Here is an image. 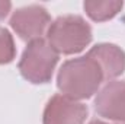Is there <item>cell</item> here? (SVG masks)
Listing matches in <instances>:
<instances>
[{
    "instance_id": "8fae6325",
    "label": "cell",
    "mask_w": 125,
    "mask_h": 124,
    "mask_svg": "<svg viewBox=\"0 0 125 124\" xmlns=\"http://www.w3.org/2000/svg\"><path fill=\"white\" fill-rule=\"evenodd\" d=\"M89 124H106V123H103V121H100V120H93V121H90Z\"/></svg>"
},
{
    "instance_id": "6da1fadb",
    "label": "cell",
    "mask_w": 125,
    "mask_h": 124,
    "mask_svg": "<svg viewBox=\"0 0 125 124\" xmlns=\"http://www.w3.org/2000/svg\"><path fill=\"white\" fill-rule=\"evenodd\" d=\"M103 80V73L97 63L87 54L84 57L67 60L61 66L57 76V86L64 96L74 101L87 99Z\"/></svg>"
},
{
    "instance_id": "30bf717a",
    "label": "cell",
    "mask_w": 125,
    "mask_h": 124,
    "mask_svg": "<svg viewBox=\"0 0 125 124\" xmlns=\"http://www.w3.org/2000/svg\"><path fill=\"white\" fill-rule=\"evenodd\" d=\"M10 9H12V3L10 1H0V21L7 16Z\"/></svg>"
},
{
    "instance_id": "52a82bcc",
    "label": "cell",
    "mask_w": 125,
    "mask_h": 124,
    "mask_svg": "<svg viewBox=\"0 0 125 124\" xmlns=\"http://www.w3.org/2000/svg\"><path fill=\"white\" fill-rule=\"evenodd\" d=\"M90 59H93L103 73V79L109 80L125 70V53L115 44H97L87 53Z\"/></svg>"
},
{
    "instance_id": "7a4b0ae2",
    "label": "cell",
    "mask_w": 125,
    "mask_h": 124,
    "mask_svg": "<svg viewBox=\"0 0 125 124\" xmlns=\"http://www.w3.org/2000/svg\"><path fill=\"white\" fill-rule=\"evenodd\" d=\"M47 41L57 53L76 54L90 44L92 28L79 15H64L50 24Z\"/></svg>"
},
{
    "instance_id": "277c9868",
    "label": "cell",
    "mask_w": 125,
    "mask_h": 124,
    "mask_svg": "<svg viewBox=\"0 0 125 124\" xmlns=\"http://www.w3.org/2000/svg\"><path fill=\"white\" fill-rule=\"evenodd\" d=\"M50 22L51 18L47 9L41 4H29L21 7L10 18V26L25 41L41 38Z\"/></svg>"
},
{
    "instance_id": "8992f818",
    "label": "cell",
    "mask_w": 125,
    "mask_h": 124,
    "mask_svg": "<svg viewBox=\"0 0 125 124\" xmlns=\"http://www.w3.org/2000/svg\"><path fill=\"white\" fill-rule=\"evenodd\" d=\"M94 111L108 120L125 121V80L106 83L94 98Z\"/></svg>"
},
{
    "instance_id": "9c48e42d",
    "label": "cell",
    "mask_w": 125,
    "mask_h": 124,
    "mask_svg": "<svg viewBox=\"0 0 125 124\" xmlns=\"http://www.w3.org/2000/svg\"><path fill=\"white\" fill-rule=\"evenodd\" d=\"M16 56V47L10 32L0 26V64L10 63Z\"/></svg>"
},
{
    "instance_id": "ba28073f",
    "label": "cell",
    "mask_w": 125,
    "mask_h": 124,
    "mask_svg": "<svg viewBox=\"0 0 125 124\" xmlns=\"http://www.w3.org/2000/svg\"><path fill=\"white\" fill-rule=\"evenodd\" d=\"M87 16L93 19L94 22H105L108 19H112L116 16L121 9L124 7L122 1H96V0H89L84 1L83 4Z\"/></svg>"
},
{
    "instance_id": "7c38bea8",
    "label": "cell",
    "mask_w": 125,
    "mask_h": 124,
    "mask_svg": "<svg viewBox=\"0 0 125 124\" xmlns=\"http://www.w3.org/2000/svg\"><path fill=\"white\" fill-rule=\"evenodd\" d=\"M119 124H125V121H124V123H119Z\"/></svg>"
},
{
    "instance_id": "5b68a950",
    "label": "cell",
    "mask_w": 125,
    "mask_h": 124,
    "mask_svg": "<svg viewBox=\"0 0 125 124\" xmlns=\"http://www.w3.org/2000/svg\"><path fill=\"white\" fill-rule=\"evenodd\" d=\"M87 107L64 95H54L44 110V124H83L87 118Z\"/></svg>"
},
{
    "instance_id": "3957f363",
    "label": "cell",
    "mask_w": 125,
    "mask_h": 124,
    "mask_svg": "<svg viewBox=\"0 0 125 124\" xmlns=\"http://www.w3.org/2000/svg\"><path fill=\"white\" fill-rule=\"evenodd\" d=\"M57 63L58 53L48 44V41L38 38L28 44L18 67L28 82L39 85L51 80Z\"/></svg>"
}]
</instances>
